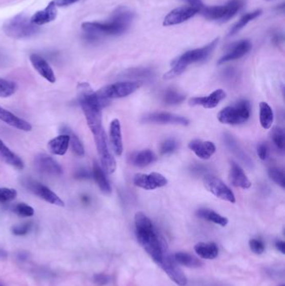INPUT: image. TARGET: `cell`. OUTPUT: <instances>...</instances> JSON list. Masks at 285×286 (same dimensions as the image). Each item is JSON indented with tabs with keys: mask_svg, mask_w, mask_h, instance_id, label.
I'll return each instance as SVG.
<instances>
[{
	"mask_svg": "<svg viewBox=\"0 0 285 286\" xmlns=\"http://www.w3.org/2000/svg\"><path fill=\"white\" fill-rule=\"evenodd\" d=\"M92 176L102 193L106 194H110L111 193V184L106 177L104 170L96 161H95L93 165Z\"/></svg>",
	"mask_w": 285,
	"mask_h": 286,
	"instance_id": "obj_27",
	"label": "cell"
},
{
	"mask_svg": "<svg viewBox=\"0 0 285 286\" xmlns=\"http://www.w3.org/2000/svg\"><path fill=\"white\" fill-rule=\"evenodd\" d=\"M28 256L29 254L26 252H21L18 254V260H22V261H25L28 259Z\"/></svg>",
	"mask_w": 285,
	"mask_h": 286,
	"instance_id": "obj_49",
	"label": "cell"
},
{
	"mask_svg": "<svg viewBox=\"0 0 285 286\" xmlns=\"http://www.w3.org/2000/svg\"><path fill=\"white\" fill-rule=\"evenodd\" d=\"M269 176L275 183L282 189L285 188L284 172L280 168H272L269 170Z\"/></svg>",
	"mask_w": 285,
	"mask_h": 286,
	"instance_id": "obj_38",
	"label": "cell"
},
{
	"mask_svg": "<svg viewBox=\"0 0 285 286\" xmlns=\"http://www.w3.org/2000/svg\"><path fill=\"white\" fill-rule=\"evenodd\" d=\"M188 148L192 152H194L197 157L202 160H208L216 152L214 143L209 141L193 140L189 142Z\"/></svg>",
	"mask_w": 285,
	"mask_h": 286,
	"instance_id": "obj_19",
	"label": "cell"
},
{
	"mask_svg": "<svg viewBox=\"0 0 285 286\" xmlns=\"http://www.w3.org/2000/svg\"><path fill=\"white\" fill-rule=\"evenodd\" d=\"M141 121L144 123L156 124H173V125L188 126L189 120L184 116L168 113V112H155L143 116Z\"/></svg>",
	"mask_w": 285,
	"mask_h": 286,
	"instance_id": "obj_13",
	"label": "cell"
},
{
	"mask_svg": "<svg viewBox=\"0 0 285 286\" xmlns=\"http://www.w3.org/2000/svg\"><path fill=\"white\" fill-rule=\"evenodd\" d=\"M110 277L106 274H96L94 275V282L98 285L102 286L108 284Z\"/></svg>",
	"mask_w": 285,
	"mask_h": 286,
	"instance_id": "obj_45",
	"label": "cell"
},
{
	"mask_svg": "<svg viewBox=\"0 0 285 286\" xmlns=\"http://www.w3.org/2000/svg\"><path fill=\"white\" fill-rule=\"evenodd\" d=\"M257 153L261 160H266L269 155V148L265 143H260L257 148Z\"/></svg>",
	"mask_w": 285,
	"mask_h": 286,
	"instance_id": "obj_44",
	"label": "cell"
},
{
	"mask_svg": "<svg viewBox=\"0 0 285 286\" xmlns=\"http://www.w3.org/2000/svg\"><path fill=\"white\" fill-rule=\"evenodd\" d=\"M217 43H218V39H215L203 47L189 50L184 53V55H181L172 62L171 65L172 68L168 72L166 73L163 78L166 79H173L181 75L188 66L206 59L211 55V53L214 50L216 46H217Z\"/></svg>",
	"mask_w": 285,
	"mask_h": 286,
	"instance_id": "obj_4",
	"label": "cell"
},
{
	"mask_svg": "<svg viewBox=\"0 0 285 286\" xmlns=\"http://www.w3.org/2000/svg\"><path fill=\"white\" fill-rule=\"evenodd\" d=\"M17 195H18V193L14 189L0 188V202L1 203L11 202L13 200L15 199Z\"/></svg>",
	"mask_w": 285,
	"mask_h": 286,
	"instance_id": "obj_41",
	"label": "cell"
},
{
	"mask_svg": "<svg viewBox=\"0 0 285 286\" xmlns=\"http://www.w3.org/2000/svg\"><path fill=\"white\" fill-rule=\"evenodd\" d=\"M25 184L29 191L38 196L44 201L49 202L50 205H56V206H65V202L63 200L59 198L56 193H54L52 190H50L44 184L34 181V180H27Z\"/></svg>",
	"mask_w": 285,
	"mask_h": 286,
	"instance_id": "obj_10",
	"label": "cell"
},
{
	"mask_svg": "<svg viewBox=\"0 0 285 286\" xmlns=\"http://www.w3.org/2000/svg\"><path fill=\"white\" fill-rule=\"evenodd\" d=\"M245 0H230L226 5L219 6H206L202 5L199 9L201 15L210 21L226 22L242 9L245 5Z\"/></svg>",
	"mask_w": 285,
	"mask_h": 286,
	"instance_id": "obj_6",
	"label": "cell"
},
{
	"mask_svg": "<svg viewBox=\"0 0 285 286\" xmlns=\"http://www.w3.org/2000/svg\"><path fill=\"white\" fill-rule=\"evenodd\" d=\"M0 120L6 123L7 125L14 127L16 129L21 130L23 132H30L32 130V126L30 123L28 122L24 119L15 116L8 110L5 109L4 107H0Z\"/></svg>",
	"mask_w": 285,
	"mask_h": 286,
	"instance_id": "obj_21",
	"label": "cell"
},
{
	"mask_svg": "<svg viewBox=\"0 0 285 286\" xmlns=\"http://www.w3.org/2000/svg\"><path fill=\"white\" fill-rule=\"evenodd\" d=\"M0 158L2 159L5 164H9L18 170H22L25 167L23 160L14 152H12L10 148H8L1 139H0Z\"/></svg>",
	"mask_w": 285,
	"mask_h": 286,
	"instance_id": "obj_25",
	"label": "cell"
},
{
	"mask_svg": "<svg viewBox=\"0 0 285 286\" xmlns=\"http://www.w3.org/2000/svg\"><path fill=\"white\" fill-rule=\"evenodd\" d=\"M34 165L37 170L44 174L60 176L63 173L62 166L53 157L44 153L35 157Z\"/></svg>",
	"mask_w": 285,
	"mask_h": 286,
	"instance_id": "obj_15",
	"label": "cell"
},
{
	"mask_svg": "<svg viewBox=\"0 0 285 286\" xmlns=\"http://www.w3.org/2000/svg\"><path fill=\"white\" fill-rule=\"evenodd\" d=\"M251 114V106L246 100H240L233 106L227 107L217 114L220 122L228 125H239L246 122Z\"/></svg>",
	"mask_w": 285,
	"mask_h": 286,
	"instance_id": "obj_7",
	"label": "cell"
},
{
	"mask_svg": "<svg viewBox=\"0 0 285 286\" xmlns=\"http://www.w3.org/2000/svg\"><path fill=\"white\" fill-rule=\"evenodd\" d=\"M91 177V173H89L88 171L85 170V169H80L76 173V177H78V178H90Z\"/></svg>",
	"mask_w": 285,
	"mask_h": 286,
	"instance_id": "obj_47",
	"label": "cell"
},
{
	"mask_svg": "<svg viewBox=\"0 0 285 286\" xmlns=\"http://www.w3.org/2000/svg\"><path fill=\"white\" fill-rule=\"evenodd\" d=\"M262 13V11L261 9H258V10H255V11L251 12V13H249V14L242 16V18H240L239 21L233 25L231 30L229 32V36H233L234 34H237L239 30H242V28L245 27L249 22H251L256 18H258V16H260Z\"/></svg>",
	"mask_w": 285,
	"mask_h": 286,
	"instance_id": "obj_33",
	"label": "cell"
},
{
	"mask_svg": "<svg viewBox=\"0 0 285 286\" xmlns=\"http://www.w3.org/2000/svg\"><path fill=\"white\" fill-rule=\"evenodd\" d=\"M161 266L168 277L172 279V281L180 286H186L188 284V279L186 277L184 271L180 269L177 262L175 261L173 256H171L168 253L166 252L163 256L162 261L159 264Z\"/></svg>",
	"mask_w": 285,
	"mask_h": 286,
	"instance_id": "obj_11",
	"label": "cell"
},
{
	"mask_svg": "<svg viewBox=\"0 0 285 286\" xmlns=\"http://www.w3.org/2000/svg\"><path fill=\"white\" fill-rule=\"evenodd\" d=\"M110 141L115 154L120 157L123 152V135L120 120L114 119L110 125Z\"/></svg>",
	"mask_w": 285,
	"mask_h": 286,
	"instance_id": "obj_20",
	"label": "cell"
},
{
	"mask_svg": "<svg viewBox=\"0 0 285 286\" xmlns=\"http://www.w3.org/2000/svg\"><path fill=\"white\" fill-rule=\"evenodd\" d=\"M70 147V135L62 134L51 139L47 144L48 150L52 154L64 156Z\"/></svg>",
	"mask_w": 285,
	"mask_h": 286,
	"instance_id": "obj_24",
	"label": "cell"
},
{
	"mask_svg": "<svg viewBox=\"0 0 285 286\" xmlns=\"http://www.w3.org/2000/svg\"><path fill=\"white\" fill-rule=\"evenodd\" d=\"M196 214H197L198 218L213 222L215 224L220 225L222 227H225L229 223V219L228 218H225L223 216L220 215L219 214H217V213L211 210V209H198Z\"/></svg>",
	"mask_w": 285,
	"mask_h": 286,
	"instance_id": "obj_30",
	"label": "cell"
},
{
	"mask_svg": "<svg viewBox=\"0 0 285 286\" xmlns=\"http://www.w3.org/2000/svg\"><path fill=\"white\" fill-rule=\"evenodd\" d=\"M226 92L223 90L218 89L208 96L192 98L189 100V104L192 106H201L207 109H212L223 100L226 98Z\"/></svg>",
	"mask_w": 285,
	"mask_h": 286,
	"instance_id": "obj_17",
	"label": "cell"
},
{
	"mask_svg": "<svg viewBox=\"0 0 285 286\" xmlns=\"http://www.w3.org/2000/svg\"><path fill=\"white\" fill-rule=\"evenodd\" d=\"M70 135V145L72 152L78 157H83L85 155L84 146L76 135L74 133H67Z\"/></svg>",
	"mask_w": 285,
	"mask_h": 286,
	"instance_id": "obj_37",
	"label": "cell"
},
{
	"mask_svg": "<svg viewBox=\"0 0 285 286\" xmlns=\"http://www.w3.org/2000/svg\"><path fill=\"white\" fill-rule=\"evenodd\" d=\"M133 182L136 186L145 190H154L162 188L168 184V179L162 174L158 173H152L149 174L137 173L135 175Z\"/></svg>",
	"mask_w": 285,
	"mask_h": 286,
	"instance_id": "obj_12",
	"label": "cell"
},
{
	"mask_svg": "<svg viewBox=\"0 0 285 286\" xmlns=\"http://www.w3.org/2000/svg\"><path fill=\"white\" fill-rule=\"evenodd\" d=\"M249 247L253 252L257 254H262L264 252L265 246L262 241L258 238H252L249 241Z\"/></svg>",
	"mask_w": 285,
	"mask_h": 286,
	"instance_id": "obj_43",
	"label": "cell"
},
{
	"mask_svg": "<svg viewBox=\"0 0 285 286\" xmlns=\"http://www.w3.org/2000/svg\"><path fill=\"white\" fill-rule=\"evenodd\" d=\"M136 236L139 243L157 264L162 261L167 252L165 242L155 227L153 222L141 212L135 215Z\"/></svg>",
	"mask_w": 285,
	"mask_h": 286,
	"instance_id": "obj_1",
	"label": "cell"
},
{
	"mask_svg": "<svg viewBox=\"0 0 285 286\" xmlns=\"http://www.w3.org/2000/svg\"><path fill=\"white\" fill-rule=\"evenodd\" d=\"M197 13H199L197 9L188 5L184 7H179L174 9L166 16L163 21L164 26H172V25H179L188 21L189 18H193Z\"/></svg>",
	"mask_w": 285,
	"mask_h": 286,
	"instance_id": "obj_14",
	"label": "cell"
},
{
	"mask_svg": "<svg viewBox=\"0 0 285 286\" xmlns=\"http://www.w3.org/2000/svg\"><path fill=\"white\" fill-rule=\"evenodd\" d=\"M77 1H79V0H53L54 5H56V6H60V7L69 6V5L75 4Z\"/></svg>",
	"mask_w": 285,
	"mask_h": 286,
	"instance_id": "obj_46",
	"label": "cell"
},
{
	"mask_svg": "<svg viewBox=\"0 0 285 286\" xmlns=\"http://www.w3.org/2000/svg\"><path fill=\"white\" fill-rule=\"evenodd\" d=\"M275 247L278 251H280L282 254H285V243L283 241L278 240L275 243Z\"/></svg>",
	"mask_w": 285,
	"mask_h": 286,
	"instance_id": "obj_48",
	"label": "cell"
},
{
	"mask_svg": "<svg viewBox=\"0 0 285 286\" xmlns=\"http://www.w3.org/2000/svg\"><path fill=\"white\" fill-rule=\"evenodd\" d=\"M204 186L208 192L216 196L220 199L227 202L234 203L236 202L235 196L231 189L222 182V180L217 178L213 175H208L204 177Z\"/></svg>",
	"mask_w": 285,
	"mask_h": 286,
	"instance_id": "obj_9",
	"label": "cell"
},
{
	"mask_svg": "<svg viewBox=\"0 0 285 286\" xmlns=\"http://www.w3.org/2000/svg\"><path fill=\"white\" fill-rule=\"evenodd\" d=\"M279 286H285L284 284H281V285Z\"/></svg>",
	"mask_w": 285,
	"mask_h": 286,
	"instance_id": "obj_51",
	"label": "cell"
},
{
	"mask_svg": "<svg viewBox=\"0 0 285 286\" xmlns=\"http://www.w3.org/2000/svg\"><path fill=\"white\" fill-rule=\"evenodd\" d=\"M185 95L174 90H168L163 95V100L168 105L180 104L185 100Z\"/></svg>",
	"mask_w": 285,
	"mask_h": 286,
	"instance_id": "obj_35",
	"label": "cell"
},
{
	"mask_svg": "<svg viewBox=\"0 0 285 286\" xmlns=\"http://www.w3.org/2000/svg\"><path fill=\"white\" fill-rule=\"evenodd\" d=\"M177 148H178V143L175 139H167L161 143L160 152L163 155L171 154L177 150Z\"/></svg>",
	"mask_w": 285,
	"mask_h": 286,
	"instance_id": "obj_40",
	"label": "cell"
},
{
	"mask_svg": "<svg viewBox=\"0 0 285 286\" xmlns=\"http://www.w3.org/2000/svg\"><path fill=\"white\" fill-rule=\"evenodd\" d=\"M32 226H33L32 222H23L12 228V233L16 236H24L31 230Z\"/></svg>",
	"mask_w": 285,
	"mask_h": 286,
	"instance_id": "obj_42",
	"label": "cell"
},
{
	"mask_svg": "<svg viewBox=\"0 0 285 286\" xmlns=\"http://www.w3.org/2000/svg\"><path fill=\"white\" fill-rule=\"evenodd\" d=\"M91 132H92L101 168L107 174L113 173L116 169V160L109 148L107 136L101 122V112L82 109Z\"/></svg>",
	"mask_w": 285,
	"mask_h": 286,
	"instance_id": "obj_3",
	"label": "cell"
},
{
	"mask_svg": "<svg viewBox=\"0 0 285 286\" xmlns=\"http://www.w3.org/2000/svg\"><path fill=\"white\" fill-rule=\"evenodd\" d=\"M173 259L177 264L186 266L188 268H198L202 265L199 259L192 254L186 252H177L173 255Z\"/></svg>",
	"mask_w": 285,
	"mask_h": 286,
	"instance_id": "obj_31",
	"label": "cell"
},
{
	"mask_svg": "<svg viewBox=\"0 0 285 286\" xmlns=\"http://www.w3.org/2000/svg\"><path fill=\"white\" fill-rule=\"evenodd\" d=\"M229 179L233 186L241 188L242 189H249L252 183L247 177L246 174L241 167L235 162H232Z\"/></svg>",
	"mask_w": 285,
	"mask_h": 286,
	"instance_id": "obj_23",
	"label": "cell"
},
{
	"mask_svg": "<svg viewBox=\"0 0 285 286\" xmlns=\"http://www.w3.org/2000/svg\"><path fill=\"white\" fill-rule=\"evenodd\" d=\"M156 160V156L154 152L148 149L134 152L130 157V162L133 166L138 167V168L149 166L150 164H153Z\"/></svg>",
	"mask_w": 285,
	"mask_h": 286,
	"instance_id": "obj_26",
	"label": "cell"
},
{
	"mask_svg": "<svg viewBox=\"0 0 285 286\" xmlns=\"http://www.w3.org/2000/svg\"><path fill=\"white\" fill-rule=\"evenodd\" d=\"M57 13H58L57 6L54 5L53 1H51L46 9L36 12L34 15L32 16L30 21L37 26L46 25L56 18Z\"/></svg>",
	"mask_w": 285,
	"mask_h": 286,
	"instance_id": "obj_22",
	"label": "cell"
},
{
	"mask_svg": "<svg viewBox=\"0 0 285 286\" xmlns=\"http://www.w3.org/2000/svg\"><path fill=\"white\" fill-rule=\"evenodd\" d=\"M14 212L17 215L22 218L32 217L34 214V209L25 202H19L18 205H16L14 208Z\"/></svg>",
	"mask_w": 285,
	"mask_h": 286,
	"instance_id": "obj_39",
	"label": "cell"
},
{
	"mask_svg": "<svg viewBox=\"0 0 285 286\" xmlns=\"http://www.w3.org/2000/svg\"><path fill=\"white\" fill-rule=\"evenodd\" d=\"M8 253L5 251V250L3 249H0V259H5L7 258Z\"/></svg>",
	"mask_w": 285,
	"mask_h": 286,
	"instance_id": "obj_50",
	"label": "cell"
},
{
	"mask_svg": "<svg viewBox=\"0 0 285 286\" xmlns=\"http://www.w3.org/2000/svg\"><path fill=\"white\" fill-rule=\"evenodd\" d=\"M5 34L13 39L30 38L39 32V26L32 23L30 18L24 14H19L9 18L3 27Z\"/></svg>",
	"mask_w": 285,
	"mask_h": 286,
	"instance_id": "obj_5",
	"label": "cell"
},
{
	"mask_svg": "<svg viewBox=\"0 0 285 286\" xmlns=\"http://www.w3.org/2000/svg\"><path fill=\"white\" fill-rule=\"evenodd\" d=\"M272 140L278 150H284V132L281 127H274L271 132Z\"/></svg>",
	"mask_w": 285,
	"mask_h": 286,
	"instance_id": "obj_36",
	"label": "cell"
},
{
	"mask_svg": "<svg viewBox=\"0 0 285 286\" xmlns=\"http://www.w3.org/2000/svg\"><path fill=\"white\" fill-rule=\"evenodd\" d=\"M196 254L201 259H213L218 255V247L215 243H200L194 246Z\"/></svg>",
	"mask_w": 285,
	"mask_h": 286,
	"instance_id": "obj_28",
	"label": "cell"
},
{
	"mask_svg": "<svg viewBox=\"0 0 285 286\" xmlns=\"http://www.w3.org/2000/svg\"><path fill=\"white\" fill-rule=\"evenodd\" d=\"M0 286H4V285H3V284H1V283H0Z\"/></svg>",
	"mask_w": 285,
	"mask_h": 286,
	"instance_id": "obj_52",
	"label": "cell"
},
{
	"mask_svg": "<svg viewBox=\"0 0 285 286\" xmlns=\"http://www.w3.org/2000/svg\"><path fill=\"white\" fill-rule=\"evenodd\" d=\"M224 140H225V142H226L227 147L230 149V151L233 152V154L235 155L236 157L239 158L240 161L246 164L247 166H253V161L245 154L243 151L239 148V146L238 145V143L235 141V139L233 138L231 135H225Z\"/></svg>",
	"mask_w": 285,
	"mask_h": 286,
	"instance_id": "obj_29",
	"label": "cell"
},
{
	"mask_svg": "<svg viewBox=\"0 0 285 286\" xmlns=\"http://www.w3.org/2000/svg\"><path fill=\"white\" fill-rule=\"evenodd\" d=\"M251 49L252 43L249 39H242V40H240L239 42H236L229 48L226 54L223 56L221 57V59L218 60L217 64L222 65V64L226 63V62L240 59V58H242V56L247 55Z\"/></svg>",
	"mask_w": 285,
	"mask_h": 286,
	"instance_id": "obj_16",
	"label": "cell"
},
{
	"mask_svg": "<svg viewBox=\"0 0 285 286\" xmlns=\"http://www.w3.org/2000/svg\"><path fill=\"white\" fill-rule=\"evenodd\" d=\"M17 85L14 82L0 78V97L7 98L14 95L17 91Z\"/></svg>",
	"mask_w": 285,
	"mask_h": 286,
	"instance_id": "obj_34",
	"label": "cell"
},
{
	"mask_svg": "<svg viewBox=\"0 0 285 286\" xmlns=\"http://www.w3.org/2000/svg\"><path fill=\"white\" fill-rule=\"evenodd\" d=\"M259 118L262 128L270 129L274 122V112L268 103H261L259 105Z\"/></svg>",
	"mask_w": 285,
	"mask_h": 286,
	"instance_id": "obj_32",
	"label": "cell"
},
{
	"mask_svg": "<svg viewBox=\"0 0 285 286\" xmlns=\"http://www.w3.org/2000/svg\"><path fill=\"white\" fill-rule=\"evenodd\" d=\"M140 82L123 81L108 85L96 91L98 97L107 105L111 99L123 98L134 93L140 87Z\"/></svg>",
	"mask_w": 285,
	"mask_h": 286,
	"instance_id": "obj_8",
	"label": "cell"
},
{
	"mask_svg": "<svg viewBox=\"0 0 285 286\" xmlns=\"http://www.w3.org/2000/svg\"><path fill=\"white\" fill-rule=\"evenodd\" d=\"M30 59L33 67L42 77L45 78L50 83H54L56 81V77H55L52 68L50 67L49 63L44 59L43 57L36 55V54H33L30 55Z\"/></svg>",
	"mask_w": 285,
	"mask_h": 286,
	"instance_id": "obj_18",
	"label": "cell"
},
{
	"mask_svg": "<svg viewBox=\"0 0 285 286\" xmlns=\"http://www.w3.org/2000/svg\"><path fill=\"white\" fill-rule=\"evenodd\" d=\"M133 16L129 9L119 7L114 12L111 21L106 23L86 22L82 25V30L88 38L92 39L107 35H120L129 28Z\"/></svg>",
	"mask_w": 285,
	"mask_h": 286,
	"instance_id": "obj_2",
	"label": "cell"
}]
</instances>
